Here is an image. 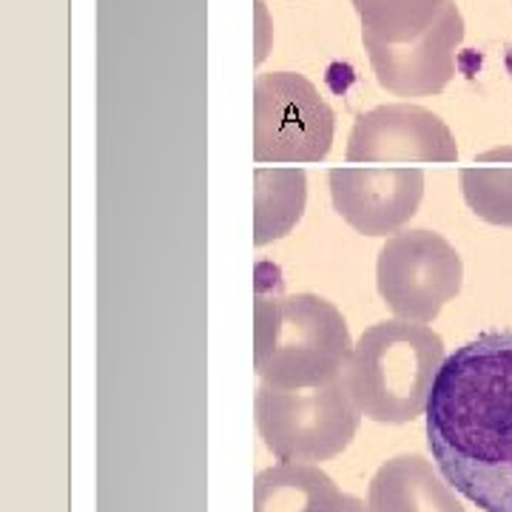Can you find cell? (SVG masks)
Returning <instances> with one entry per match:
<instances>
[{
  "label": "cell",
  "mask_w": 512,
  "mask_h": 512,
  "mask_svg": "<svg viewBox=\"0 0 512 512\" xmlns=\"http://www.w3.org/2000/svg\"><path fill=\"white\" fill-rule=\"evenodd\" d=\"M427 447L447 484L484 512H512V330L444 359L427 402Z\"/></svg>",
  "instance_id": "cell-1"
},
{
  "label": "cell",
  "mask_w": 512,
  "mask_h": 512,
  "mask_svg": "<svg viewBox=\"0 0 512 512\" xmlns=\"http://www.w3.org/2000/svg\"><path fill=\"white\" fill-rule=\"evenodd\" d=\"M305 208L302 171H256V245L291 231Z\"/></svg>",
  "instance_id": "cell-13"
},
{
  "label": "cell",
  "mask_w": 512,
  "mask_h": 512,
  "mask_svg": "<svg viewBox=\"0 0 512 512\" xmlns=\"http://www.w3.org/2000/svg\"><path fill=\"white\" fill-rule=\"evenodd\" d=\"M461 188L476 217L512 228V168H467Z\"/></svg>",
  "instance_id": "cell-14"
},
{
  "label": "cell",
  "mask_w": 512,
  "mask_h": 512,
  "mask_svg": "<svg viewBox=\"0 0 512 512\" xmlns=\"http://www.w3.org/2000/svg\"><path fill=\"white\" fill-rule=\"evenodd\" d=\"M336 493L339 487L319 467L282 461L256 476L254 512H316Z\"/></svg>",
  "instance_id": "cell-11"
},
{
  "label": "cell",
  "mask_w": 512,
  "mask_h": 512,
  "mask_svg": "<svg viewBox=\"0 0 512 512\" xmlns=\"http://www.w3.org/2000/svg\"><path fill=\"white\" fill-rule=\"evenodd\" d=\"M254 322V365L265 387L311 390L345 376L353 342L345 316L328 299L259 288Z\"/></svg>",
  "instance_id": "cell-2"
},
{
  "label": "cell",
  "mask_w": 512,
  "mask_h": 512,
  "mask_svg": "<svg viewBox=\"0 0 512 512\" xmlns=\"http://www.w3.org/2000/svg\"><path fill=\"white\" fill-rule=\"evenodd\" d=\"M362 410L350 396L348 379L311 390L256 393V427L265 447L285 464H316L339 456L359 430Z\"/></svg>",
  "instance_id": "cell-4"
},
{
  "label": "cell",
  "mask_w": 512,
  "mask_h": 512,
  "mask_svg": "<svg viewBox=\"0 0 512 512\" xmlns=\"http://www.w3.org/2000/svg\"><path fill=\"white\" fill-rule=\"evenodd\" d=\"M362 20V40L404 46L421 37L447 0H350Z\"/></svg>",
  "instance_id": "cell-12"
},
{
  "label": "cell",
  "mask_w": 512,
  "mask_h": 512,
  "mask_svg": "<svg viewBox=\"0 0 512 512\" xmlns=\"http://www.w3.org/2000/svg\"><path fill=\"white\" fill-rule=\"evenodd\" d=\"M316 512H370V510H367V504L362 501V498L336 493L333 498H328V501H325V504H322Z\"/></svg>",
  "instance_id": "cell-15"
},
{
  "label": "cell",
  "mask_w": 512,
  "mask_h": 512,
  "mask_svg": "<svg viewBox=\"0 0 512 512\" xmlns=\"http://www.w3.org/2000/svg\"><path fill=\"white\" fill-rule=\"evenodd\" d=\"M333 208L365 237H387L419 211L424 174L419 168H333Z\"/></svg>",
  "instance_id": "cell-9"
},
{
  "label": "cell",
  "mask_w": 512,
  "mask_h": 512,
  "mask_svg": "<svg viewBox=\"0 0 512 512\" xmlns=\"http://www.w3.org/2000/svg\"><path fill=\"white\" fill-rule=\"evenodd\" d=\"M336 114L293 72L259 74L254 83L256 163H319L333 143Z\"/></svg>",
  "instance_id": "cell-5"
},
{
  "label": "cell",
  "mask_w": 512,
  "mask_h": 512,
  "mask_svg": "<svg viewBox=\"0 0 512 512\" xmlns=\"http://www.w3.org/2000/svg\"><path fill=\"white\" fill-rule=\"evenodd\" d=\"M461 282V256L436 231H399L379 251L376 285L384 305L399 319L419 325L433 322L441 308L456 299Z\"/></svg>",
  "instance_id": "cell-6"
},
{
  "label": "cell",
  "mask_w": 512,
  "mask_h": 512,
  "mask_svg": "<svg viewBox=\"0 0 512 512\" xmlns=\"http://www.w3.org/2000/svg\"><path fill=\"white\" fill-rule=\"evenodd\" d=\"M350 163H456L453 131L433 111L396 103L367 111L348 140Z\"/></svg>",
  "instance_id": "cell-7"
},
{
  "label": "cell",
  "mask_w": 512,
  "mask_h": 512,
  "mask_svg": "<svg viewBox=\"0 0 512 512\" xmlns=\"http://www.w3.org/2000/svg\"><path fill=\"white\" fill-rule=\"evenodd\" d=\"M464 40V18L456 0H447L439 20L413 43L390 46L365 40L379 86L399 97H427L447 89L456 74V52Z\"/></svg>",
  "instance_id": "cell-8"
},
{
  "label": "cell",
  "mask_w": 512,
  "mask_h": 512,
  "mask_svg": "<svg viewBox=\"0 0 512 512\" xmlns=\"http://www.w3.org/2000/svg\"><path fill=\"white\" fill-rule=\"evenodd\" d=\"M370 512H467L447 478L421 456H396L384 461L370 481Z\"/></svg>",
  "instance_id": "cell-10"
},
{
  "label": "cell",
  "mask_w": 512,
  "mask_h": 512,
  "mask_svg": "<svg viewBox=\"0 0 512 512\" xmlns=\"http://www.w3.org/2000/svg\"><path fill=\"white\" fill-rule=\"evenodd\" d=\"M444 365V339L433 328L393 319L362 333L345 370L350 396L362 416L404 424L427 410Z\"/></svg>",
  "instance_id": "cell-3"
}]
</instances>
